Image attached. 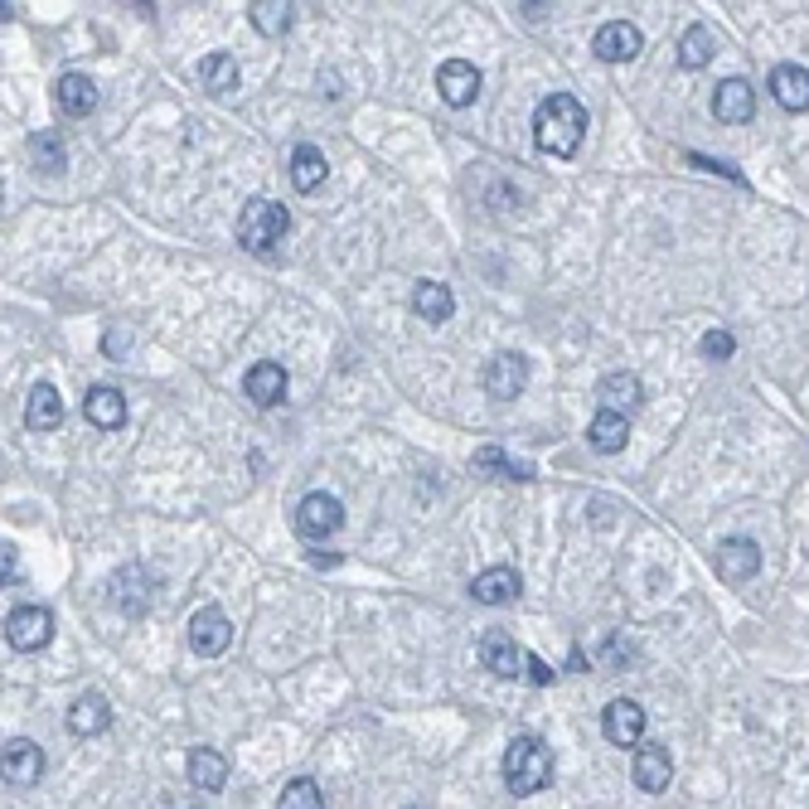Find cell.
Returning <instances> with one entry per match:
<instances>
[{
    "mask_svg": "<svg viewBox=\"0 0 809 809\" xmlns=\"http://www.w3.org/2000/svg\"><path fill=\"white\" fill-rule=\"evenodd\" d=\"M698 349H703V359L722 364V359H732V349H737V339H732L727 330H708V335H703V345H698Z\"/></svg>",
    "mask_w": 809,
    "mask_h": 809,
    "instance_id": "cell-35",
    "label": "cell"
},
{
    "mask_svg": "<svg viewBox=\"0 0 809 809\" xmlns=\"http://www.w3.org/2000/svg\"><path fill=\"white\" fill-rule=\"evenodd\" d=\"M40 776H44V752H40V746H34L30 737L6 742V786L30 790V786H40Z\"/></svg>",
    "mask_w": 809,
    "mask_h": 809,
    "instance_id": "cell-14",
    "label": "cell"
},
{
    "mask_svg": "<svg viewBox=\"0 0 809 809\" xmlns=\"http://www.w3.org/2000/svg\"><path fill=\"white\" fill-rule=\"evenodd\" d=\"M436 93L446 107H471L481 97V68L465 64V58H446L436 68Z\"/></svg>",
    "mask_w": 809,
    "mask_h": 809,
    "instance_id": "cell-10",
    "label": "cell"
},
{
    "mask_svg": "<svg viewBox=\"0 0 809 809\" xmlns=\"http://www.w3.org/2000/svg\"><path fill=\"white\" fill-rule=\"evenodd\" d=\"M199 83H204L208 97H228L233 88H238V58L233 54H204Z\"/></svg>",
    "mask_w": 809,
    "mask_h": 809,
    "instance_id": "cell-29",
    "label": "cell"
},
{
    "mask_svg": "<svg viewBox=\"0 0 809 809\" xmlns=\"http://www.w3.org/2000/svg\"><path fill=\"white\" fill-rule=\"evenodd\" d=\"M505 786L509 795H519V800H529L543 786H553V752H548L538 737H514L505 746Z\"/></svg>",
    "mask_w": 809,
    "mask_h": 809,
    "instance_id": "cell-2",
    "label": "cell"
},
{
    "mask_svg": "<svg viewBox=\"0 0 809 809\" xmlns=\"http://www.w3.org/2000/svg\"><path fill=\"white\" fill-rule=\"evenodd\" d=\"M83 417H88L97 432H117V427H127V398H121L117 388L97 384V388H88V398H83Z\"/></svg>",
    "mask_w": 809,
    "mask_h": 809,
    "instance_id": "cell-17",
    "label": "cell"
},
{
    "mask_svg": "<svg viewBox=\"0 0 809 809\" xmlns=\"http://www.w3.org/2000/svg\"><path fill=\"white\" fill-rule=\"evenodd\" d=\"M752 112H756L752 83H746V78L718 83V93H713V117L722 121V127H746V121H752Z\"/></svg>",
    "mask_w": 809,
    "mask_h": 809,
    "instance_id": "cell-12",
    "label": "cell"
},
{
    "mask_svg": "<svg viewBox=\"0 0 809 809\" xmlns=\"http://www.w3.org/2000/svg\"><path fill=\"white\" fill-rule=\"evenodd\" d=\"M190 645H194V655L218 659V655H224V649L233 645V621H228L218 606H199V611L190 616Z\"/></svg>",
    "mask_w": 809,
    "mask_h": 809,
    "instance_id": "cell-7",
    "label": "cell"
},
{
    "mask_svg": "<svg viewBox=\"0 0 809 809\" xmlns=\"http://www.w3.org/2000/svg\"><path fill=\"white\" fill-rule=\"evenodd\" d=\"M475 471H489V475H499V481H533V465L505 456L499 446H481V451H475Z\"/></svg>",
    "mask_w": 809,
    "mask_h": 809,
    "instance_id": "cell-33",
    "label": "cell"
},
{
    "mask_svg": "<svg viewBox=\"0 0 809 809\" xmlns=\"http://www.w3.org/2000/svg\"><path fill=\"white\" fill-rule=\"evenodd\" d=\"M311 562H315V568H321V562H325V568H335L339 553H311Z\"/></svg>",
    "mask_w": 809,
    "mask_h": 809,
    "instance_id": "cell-38",
    "label": "cell"
},
{
    "mask_svg": "<svg viewBox=\"0 0 809 809\" xmlns=\"http://www.w3.org/2000/svg\"><path fill=\"white\" fill-rule=\"evenodd\" d=\"M481 384H485V393L499 398V402L519 398L524 388H529V359H524V354H495V359L485 364Z\"/></svg>",
    "mask_w": 809,
    "mask_h": 809,
    "instance_id": "cell-8",
    "label": "cell"
},
{
    "mask_svg": "<svg viewBox=\"0 0 809 809\" xmlns=\"http://www.w3.org/2000/svg\"><path fill=\"white\" fill-rule=\"evenodd\" d=\"M713 54H718L713 30H708V24H689L683 40H679V64L683 68H708V64H713Z\"/></svg>",
    "mask_w": 809,
    "mask_h": 809,
    "instance_id": "cell-30",
    "label": "cell"
},
{
    "mask_svg": "<svg viewBox=\"0 0 809 809\" xmlns=\"http://www.w3.org/2000/svg\"><path fill=\"white\" fill-rule=\"evenodd\" d=\"M287 228H291L287 204L252 199L248 208H242V218H238V242H242L248 252H272L277 242L287 238Z\"/></svg>",
    "mask_w": 809,
    "mask_h": 809,
    "instance_id": "cell-3",
    "label": "cell"
},
{
    "mask_svg": "<svg viewBox=\"0 0 809 809\" xmlns=\"http://www.w3.org/2000/svg\"><path fill=\"white\" fill-rule=\"evenodd\" d=\"M412 311L422 315V321L441 325V321H451V315H456V296H451L446 281H417V291H412Z\"/></svg>",
    "mask_w": 809,
    "mask_h": 809,
    "instance_id": "cell-26",
    "label": "cell"
},
{
    "mask_svg": "<svg viewBox=\"0 0 809 809\" xmlns=\"http://www.w3.org/2000/svg\"><path fill=\"white\" fill-rule=\"evenodd\" d=\"M345 529V509H339L335 495H325V489H311V495L296 505V533L305 543H325V538H335Z\"/></svg>",
    "mask_w": 809,
    "mask_h": 809,
    "instance_id": "cell-4",
    "label": "cell"
},
{
    "mask_svg": "<svg viewBox=\"0 0 809 809\" xmlns=\"http://www.w3.org/2000/svg\"><path fill=\"white\" fill-rule=\"evenodd\" d=\"M54 103L64 117H88V112H97V83L88 73H58Z\"/></svg>",
    "mask_w": 809,
    "mask_h": 809,
    "instance_id": "cell-16",
    "label": "cell"
},
{
    "mask_svg": "<svg viewBox=\"0 0 809 809\" xmlns=\"http://www.w3.org/2000/svg\"><path fill=\"white\" fill-rule=\"evenodd\" d=\"M586 441H592V451H602V456H616L625 451V441H630V422H625L621 412H596L592 427H586Z\"/></svg>",
    "mask_w": 809,
    "mask_h": 809,
    "instance_id": "cell-27",
    "label": "cell"
},
{
    "mask_svg": "<svg viewBox=\"0 0 809 809\" xmlns=\"http://www.w3.org/2000/svg\"><path fill=\"white\" fill-rule=\"evenodd\" d=\"M277 809H321V786L311 776H296L291 786H281Z\"/></svg>",
    "mask_w": 809,
    "mask_h": 809,
    "instance_id": "cell-34",
    "label": "cell"
},
{
    "mask_svg": "<svg viewBox=\"0 0 809 809\" xmlns=\"http://www.w3.org/2000/svg\"><path fill=\"white\" fill-rule=\"evenodd\" d=\"M0 578H6V582H10V578H20V553H15L10 543L0 548Z\"/></svg>",
    "mask_w": 809,
    "mask_h": 809,
    "instance_id": "cell-37",
    "label": "cell"
},
{
    "mask_svg": "<svg viewBox=\"0 0 809 809\" xmlns=\"http://www.w3.org/2000/svg\"><path fill=\"white\" fill-rule=\"evenodd\" d=\"M524 679H529V683H538V689H543V683H553V669H548V665H543V659H538V655H529V669H524Z\"/></svg>",
    "mask_w": 809,
    "mask_h": 809,
    "instance_id": "cell-36",
    "label": "cell"
},
{
    "mask_svg": "<svg viewBox=\"0 0 809 809\" xmlns=\"http://www.w3.org/2000/svg\"><path fill=\"white\" fill-rule=\"evenodd\" d=\"M669 780H673L669 746H659V742L635 746V786L649 790V795H659V790H669Z\"/></svg>",
    "mask_w": 809,
    "mask_h": 809,
    "instance_id": "cell-15",
    "label": "cell"
},
{
    "mask_svg": "<svg viewBox=\"0 0 809 809\" xmlns=\"http://www.w3.org/2000/svg\"><path fill=\"white\" fill-rule=\"evenodd\" d=\"M596 398H602V408H606V412H621V417H625V412H635V408L645 402V384H640L635 374H625V369H621V374H606V378H602Z\"/></svg>",
    "mask_w": 809,
    "mask_h": 809,
    "instance_id": "cell-22",
    "label": "cell"
},
{
    "mask_svg": "<svg viewBox=\"0 0 809 809\" xmlns=\"http://www.w3.org/2000/svg\"><path fill=\"white\" fill-rule=\"evenodd\" d=\"M325 175H330V161H325L321 145H296V151H291V185H296L301 194L321 190Z\"/></svg>",
    "mask_w": 809,
    "mask_h": 809,
    "instance_id": "cell-28",
    "label": "cell"
},
{
    "mask_svg": "<svg viewBox=\"0 0 809 809\" xmlns=\"http://www.w3.org/2000/svg\"><path fill=\"white\" fill-rule=\"evenodd\" d=\"M112 727V703L103 693H83L78 703L68 708V732L73 737H103Z\"/></svg>",
    "mask_w": 809,
    "mask_h": 809,
    "instance_id": "cell-18",
    "label": "cell"
},
{
    "mask_svg": "<svg viewBox=\"0 0 809 809\" xmlns=\"http://www.w3.org/2000/svg\"><path fill=\"white\" fill-rule=\"evenodd\" d=\"M408 809H432V805H408Z\"/></svg>",
    "mask_w": 809,
    "mask_h": 809,
    "instance_id": "cell-39",
    "label": "cell"
},
{
    "mask_svg": "<svg viewBox=\"0 0 809 809\" xmlns=\"http://www.w3.org/2000/svg\"><path fill=\"white\" fill-rule=\"evenodd\" d=\"M242 393H248L257 408H277V402L287 398V369H281V364H272V359L252 364L248 378H242Z\"/></svg>",
    "mask_w": 809,
    "mask_h": 809,
    "instance_id": "cell-20",
    "label": "cell"
},
{
    "mask_svg": "<svg viewBox=\"0 0 809 809\" xmlns=\"http://www.w3.org/2000/svg\"><path fill=\"white\" fill-rule=\"evenodd\" d=\"M481 659H485V669L495 673V679H519L524 669H529V655H524L519 645H514V635H505V630H489L485 640H481Z\"/></svg>",
    "mask_w": 809,
    "mask_h": 809,
    "instance_id": "cell-13",
    "label": "cell"
},
{
    "mask_svg": "<svg viewBox=\"0 0 809 809\" xmlns=\"http://www.w3.org/2000/svg\"><path fill=\"white\" fill-rule=\"evenodd\" d=\"M190 786L208 790V795H218L228 786V762L214 752V746H194L190 752Z\"/></svg>",
    "mask_w": 809,
    "mask_h": 809,
    "instance_id": "cell-25",
    "label": "cell"
},
{
    "mask_svg": "<svg viewBox=\"0 0 809 809\" xmlns=\"http://www.w3.org/2000/svg\"><path fill=\"white\" fill-rule=\"evenodd\" d=\"M112 606L121 611V616H141V611L151 606V582H145L141 562H131L127 572H117L112 578Z\"/></svg>",
    "mask_w": 809,
    "mask_h": 809,
    "instance_id": "cell-21",
    "label": "cell"
},
{
    "mask_svg": "<svg viewBox=\"0 0 809 809\" xmlns=\"http://www.w3.org/2000/svg\"><path fill=\"white\" fill-rule=\"evenodd\" d=\"M24 422L30 432H54L64 422V398H58L54 384H34L30 388V402H24Z\"/></svg>",
    "mask_w": 809,
    "mask_h": 809,
    "instance_id": "cell-23",
    "label": "cell"
},
{
    "mask_svg": "<svg viewBox=\"0 0 809 809\" xmlns=\"http://www.w3.org/2000/svg\"><path fill=\"white\" fill-rule=\"evenodd\" d=\"M645 48V34L635 30L630 20H611V24H602L596 30V40H592V54L602 58V64H630L635 54Z\"/></svg>",
    "mask_w": 809,
    "mask_h": 809,
    "instance_id": "cell-9",
    "label": "cell"
},
{
    "mask_svg": "<svg viewBox=\"0 0 809 809\" xmlns=\"http://www.w3.org/2000/svg\"><path fill=\"white\" fill-rule=\"evenodd\" d=\"M770 97L786 112H809V73L800 64H776L770 68Z\"/></svg>",
    "mask_w": 809,
    "mask_h": 809,
    "instance_id": "cell-19",
    "label": "cell"
},
{
    "mask_svg": "<svg viewBox=\"0 0 809 809\" xmlns=\"http://www.w3.org/2000/svg\"><path fill=\"white\" fill-rule=\"evenodd\" d=\"M713 568H718V578H722V582L742 586V582H752L756 572H762V548H756L752 538L732 533V538H722V543H718Z\"/></svg>",
    "mask_w": 809,
    "mask_h": 809,
    "instance_id": "cell-5",
    "label": "cell"
},
{
    "mask_svg": "<svg viewBox=\"0 0 809 809\" xmlns=\"http://www.w3.org/2000/svg\"><path fill=\"white\" fill-rule=\"evenodd\" d=\"M30 161H34V170H44V175H64L68 151H64V141H58L54 131H34V137H30Z\"/></svg>",
    "mask_w": 809,
    "mask_h": 809,
    "instance_id": "cell-32",
    "label": "cell"
},
{
    "mask_svg": "<svg viewBox=\"0 0 809 809\" xmlns=\"http://www.w3.org/2000/svg\"><path fill=\"white\" fill-rule=\"evenodd\" d=\"M291 10L287 0H257V6H248V20L257 24V34H267V40H281V34L291 30Z\"/></svg>",
    "mask_w": 809,
    "mask_h": 809,
    "instance_id": "cell-31",
    "label": "cell"
},
{
    "mask_svg": "<svg viewBox=\"0 0 809 809\" xmlns=\"http://www.w3.org/2000/svg\"><path fill=\"white\" fill-rule=\"evenodd\" d=\"M6 640L10 649H20V655H34V649H44L54 640V616H48L44 606H20L6 616Z\"/></svg>",
    "mask_w": 809,
    "mask_h": 809,
    "instance_id": "cell-6",
    "label": "cell"
},
{
    "mask_svg": "<svg viewBox=\"0 0 809 809\" xmlns=\"http://www.w3.org/2000/svg\"><path fill=\"white\" fill-rule=\"evenodd\" d=\"M586 137V107L572 93H548L533 112V141L553 161H572Z\"/></svg>",
    "mask_w": 809,
    "mask_h": 809,
    "instance_id": "cell-1",
    "label": "cell"
},
{
    "mask_svg": "<svg viewBox=\"0 0 809 809\" xmlns=\"http://www.w3.org/2000/svg\"><path fill=\"white\" fill-rule=\"evenodd\" d=\"M471 596L481 606H509L519 596V572L514 568H485L481 578L471 582Z\"/></svg>",
    "mask_w": 809,
    "mask_h": 809,
    "instance_id": "cell-24",
    "label": "cell"
},
{
    "mask_svg": "<svg viewBox=\"0 0 809 809\" xmlns=\"http://www.w3.org/2000/svg\"><path fill=\"white\" fill-rule=\"evenodd\" d=\"M645 708L635 703V698H616V703L606 708V718H602V732H606V742L611 746H640V737H645Z\"/></svg>",
    "mask_w": 809,
    "mask_h": 809,
    "instance_id": "cell-11",
    "label": "cell"
}]
</instances>
